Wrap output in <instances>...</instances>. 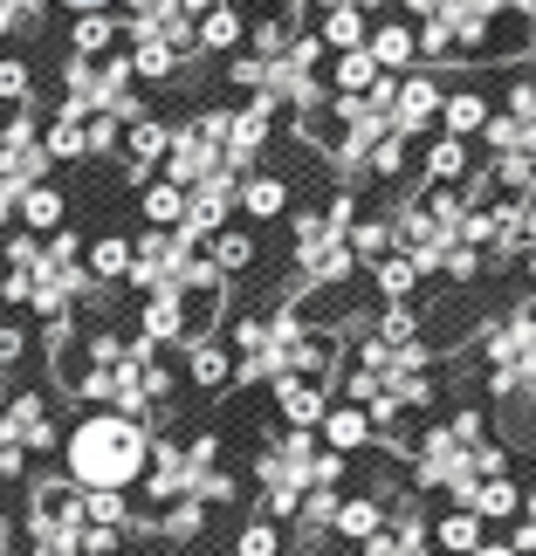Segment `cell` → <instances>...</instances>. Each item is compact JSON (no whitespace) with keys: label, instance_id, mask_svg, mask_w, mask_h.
Instances as JSON below:
<instances>
[{"label":"cell","instance_id":"obj_5","mask_svg":"<svg viewBox=\"0 0 536 556\" xmlns=\"http://www.w3.org/2000/svg\"><path fill=\"white\" fill-rule=\"evenodd\" d=\"M269 405H275V419H283L289 433H316L324 413H331V384L283 371V378H269Z\"/></svg>","mask_w":536,"mask_h":556},{"label":"cell","instance_id":"obj_42","mask_svg":"<svg viewBox=\"0 0 536 556\" xmlns=\"http://www.w3.org/2000/svg\"><path fill=\"white\" fill-rule=\"evenodd\" d=\"M21 357H28V330H21V324H0V371H14Z\"/></svg>","mask_w":536,"mask_h":556},{"label":"cell","instance_id":"obj_12","mask_svg":"<svg viewBox=\"0 0 536 556\" xmlns=\"http://www.w3.org/2000/svg\"><path fill=\"white\" fill-rule=\"evenodd\" d=\"M316 41H324V55H351V49L372 41V14L351 8V0H337V8L316 14Z\"/></svg>","mask_w":536,"mask_h":556},{"label":"cell","instance_id":"obj_20","mask_svg":"<svg viewBox=\"0 0 536 556\" xmlns=\"http://www.w3.org/2000/svg\"><path fill=\"white\" fill-rule=\"evenodd\" d=\"M213 522V508L207 502H173V508H159V516H152V536L159 543H173V549H186V543H200V529Z\"/></svg>","mask_w":536,"mask_h":556},{"label":"cell","instance_id":"obj_8","mask_svg":"<svg viewBox=\"0 0 536 556\" xmlns=\"http://www.w3.org/2000/svg\"><path fill=\"white\" fill-rule=\"evenodd\" d=\"M145 495H152V508H173L192 495V467H186V446L179 440H152V467H145Z\"/></svg>","mask_w":536,"mask_h":556},{"label":"cell","instance_id":"obj_29","mask_svg":"<svg viewBox=\"0 0 536 556\" xmlns=\"http://www.w3.org/2000/svg\"><path fill=\"white\" fill-rule=\"evenodd\" d=\"M372 337H378V344H392V351L420 344V309H413V303H385V309L372 316Z\"/></svg>","mask_w":536,"mask_h":556},{"label":"cell","instance_id":"obj_2","mask_svg":"<svg viewBox=\"0 0 536 556\" xmlns=\"http://www.w3.org/2000/svg\"><path fill=\"white\" fill-rule=\"evenodd\" d=\"M468 475V446L454 440V426H426V433L413 440V454H406V481L420 488V495H447Z\"/></svg>","mask_w":536,"mask_h":556},{"label":"cell","instance_id":"obj_35","mask_svg":"<svg viewBox=\"0 0 536 556\" xmlns=\"http://www.w3.org/2000/svg\"><path fill=\"white\" fill-rule=\"evenodd\" d=\"M482 268H488V262H482V248H468V241H454V248L440 254V275H447V282H461V289H468V282H482Z\"/></svg>","mask_w":536,"mask_h":556},{"label":"cell","instance_id":"obj_1","mask_svg":"<svg viewBox=\"0 0 536 556\" xmlns=\"http://www.w3.org/2000/svg\"><path fill=\"white\" fill-rule=\"evenodd\" d=\"M145 467H152V433H145V419L132 413H111V405H97V413H83L70 433H62V475H70L83 495H124V488L145 481Z\"/></svg>","mask_w":536,"mask_h":556},{"label":"cell","instance_id":"obj_18","mask_svg":"<svg viewBox=\"0 0 536 556\" xmlns=\"http://www.w3.org/2000/svg\"><path fill=\"white\" fill-rule=\"evenodd\" d=\"M241 213H248V220H283V213H289V179L269 173V165L248 173L241 179Z\"/></svg>","mask_w":536,"mask_h":556},{"label":"cell","instance_id":"obj_24","mask_svg":"<svg viewBox=\"0 0 536 556\" xmlns=\"http://www.w3.org/2000/svg\"><path fill=\"white\" fill-rule=\"evenodd\" d=\"M41 144H49V165H83V159H90L83 117H62V111H49V117H41Z\"/></svg>","mask_w":536,"mask_h":556},{"label":"cell","instance_id":"obj_26","mask_svg":"<svg viewBox=\"0 0 536 556\" xmlns=\"http://www.w3.org/2000/svg\"><path fill=\"white\" fill-rule=\"evenodd\" d=\"M241 41H248V14L241 8H213L200 21V55H241Z\"/></svg>","mask_w":536,"mask_h":556},{"label":"cell","instance_id":"obj_44","mask_svg":"<svg viewBox=\"0 0 536 556\" xmlns=\"http://www.w3.org/2000/svg\"><path fill=\"white\" fill-rule=\"evenodd\" d=\"M55 8H70V14H111L117 0H55Z\"/></svg>","mask_w":536,"mask_h":556},{"label":"cell","instance_id":"obj_38","mask_svg":"<svg viewBox=\"0 0 536 556\" xmlns=\"http://www.w3.org/2000/svg\"><path fill=\"white\" fill-rule=\"evenodd\" d=\"M0 303H8V309H28L35 303V268H0Z\"/></svg>","mask_w":536,"mask_h":556},{"label":"cell","instance_id":"obj_33","mask_svg":"<svg viewBox=\"0 0 536 556\" xmlns=\"http://www.w3.org/2000/svg\"><path fill=\"white\" fill-rule=\"evenodd\" d=\"M413 28H420V62H434V70H440V62H454V55H461V41H454V28H447L440 14L413 21Z\"/></svg>","mask_w":536,"mask_h":556},{"label":"cell","instance_id":"obj_43","mask_svg":"<svg viewBox=\"0 0 536 556\" xmlns=\"http://www.w3.org/2000/svg\"><path fill=\"white\" fill-rule=\"evenodd\" d=\"M0 481H28V454H21L8 433H0Z\"/></svg>","mask_w":536,"mask_h":556},{"label":"cell","instance_id":"obj_51","mask_svg":"<svg viewBox=\"0 0 536 556\" xmlns=\"http://www.w3.org/2000/svg\"><path fill=\"white\" fill-rule=\"evenodd\" d=\"M529 76H536V49H529Z\"/></svg>","mask_w":536,"mask_h":556},{"label":"cell","instance_id":"obj_6","mask_svg":"<svg viewBox=\"0 0 536 556\" xmlns=\"http://www.w3.org/2000/svg\"><path fill=\"white\" fill-rule=\"evenodd\" d=\"M440 76H426V70H406L399 76V103H392V131L399 138H434V124H440Z\"/></svg>","mask_w":536,"mask_h":556},{"label":"cell","instance_id":"obj_13","mask_svg":"<svg viewBox=\"0 0 536 556\" xmlns=\"http://www.w3.org/2000/svg\"><path fill=\"white\" fill-rule=\"evenodd\" d=\"M488 117H496V103H488V90H475V83L447 90V103H440V131H447V138H468V144L482 138Z\"/></svg>","mask_w":536,"mask_h":556},{"label":"cell","instance_id":"obj_7","mask_svg":"<svg viewBox=\"0 0 536 556\" xmlns=\"http://www.w3.org/2000/svg\"><path fill=\"white\" fill-rule=\"evenodd\" d=\"M234 378H241V365H234L227 337H213V330L186 337V384H192V392H227Z\"/></svg>","mask_w":536,"mask_h":556},{"label":"cell","instance_id":"obj_31","mask_svg":"<svg viewBox=\"0 0 536 556\" xmlns=\"http://www.w3.org/2000/svg\"><path fill=\"white\" fill-rule=\"evenodd\" d=\"M0 103H8V111H21V103H35V62L28 55H0Z\"/></svg>","mask_w":536,"mask_h":556},{"label":"cell","instance_id":"obj_22","mask_svg":"<svg viewBox=\"0 0 536 556\" xmlns=\"http://www.w3.org/2000/svg\"><path fill=\"white\" fill-rule=\"evenodd\" d=\"M364 275H372V282H378V303H413V295H420V282H426V275H420V262H413V254H385V262L378 268H364Z\"/></svg>","mask_w":536,"mask_h":556},{"label":"cell","instance_id":"obj_36","mask_svg":"<svg viewBox=\"0 0 536 556\" xmlns=\"http://www.w3.org/2000/svg\"><path fill=\"white\" fill-rule=\"evenodd\" d=\"M502 111L516 117V124H536V76H509V90H502Z\"/></svg>","mask_w":536,"mask_h":556},{"label":"cell","instance_id":"obj_41","mask_svg":"<svg viewBox=\"0 0 536 556\" xmlns=\"http://www.w3.org/2000/svg\"><path fill=\"white\" fill-rule=\"evenodd\" d=\"M21 192H28V186H21L14 173H0V233L21 227Z\"/></svg>","mask_w":536,"mask_h":556},{"label":"cell","instance_id":"obj_52","mask_svg":"<svg viewBox=\"0 0 536 556\" xmlns=\"http://www.w3.org/2000/svg\"><path fill=\"white\" fill-rule=\"evenodd\" d=\"M186 556H207V549H186Z\"/></svg>","mask_w":536,"mask_h":556},{"label":"cell","instance_id":"obj_32","mask_svg":"<svg viewBox=\"0 0 536 556\" xmlns=\"http://www.w3.org/2000/svg\"><path fill=\"white\" fill-rule=\"evenodd\" d=\"M234 556H289V543H283V522H269V516L241 522V536H234Z\"/></svg>","mask_w":536,"mask_h":556},{"label":"cell","instance_id":"obj_9","mask_svg":"<svg viewBox=\"0 0 536 556\" xmlns=\"http://www.w3.org/2000/svg\"><path fill=\"white\" fill-rule=\"evenodd\" d=\"M364 49H372V62H378V70H392V76L420 70V28H413L406 14H378V21H372V41H364Z\"/></svg>","mask_w":536,"mask_h":556},{"label":"cell","instance_id":"obj_49","mask_svg":"<svg viewBox=\"0 0 536 556\" xmlns=\"http://www.w3.org/2000/svg\"><path fill=\"white\" fill-rule=\"evenodd\" d=\"M0 556H35V549H28V543H14V549H0Z\"/></svg>","mask_w":536,"mask_h":556},{"label":"cell","instance_id":"obj_48","mask_svg":"<svg viewBox=\"0 0 536 556\" xmlns=\"http://www.w3.org/2000/svg\"><path fill=\"white\" fill-rule=\"evenodd\" d=\"M523 309H536V275H529V295H523Z\"/></svg>","mask_w":536,"mask_h":556},{"label":"cell","instance_id":"obj_17","mask_svg":"<svg viewBox=\"0 0 536 556\" xmlns=\"http://www.w3.org/2000/svg\"><path fill=\"white\" fill-rule=\"evenodd\" d=\"M385 529V502L364 488V495H345V508H337V543H351V549H364Z\"/></svg>","mask_w":536,"mask_h":556},{"label":"cell","instance_id":"obj_34","mask_svg":"<svg viewBox=\"0 0 536 556\" xmlns=\"http://www.w3.org/2000/svg\"><path fill=\"white\" fill-rule=\"evenodd\" d=\"M523 131H529V124H516L509 111H496V117L482 124V144H488V159H509V152H523Z\"/></svg>","mask_w":536,"mask_h":556},{"label":"cell","instance_id":"obj_19","mask_svg":"<svg viewBox=\"0 0 536 556\" xmlns=\"http://www.w3.org/2000/svg\"><path fill=\"white\" fill-rule=\"evenodd\" d=\"M21 227H28V233H55V227H70V192L49 186V179L28 186V192H21Z\"/></svg>","mask_w":536,"mask_h":556},{"label":"cell","instance_id":"obj_3","mask_svg":"<svg viewBox=\"0 0 536 556\" xmlns=\"http://www.w3.org/2000/svg\"><path fill=\"white\" fill-rule=\"evenodd\" d=\"M0 433H8L21 454H62V426H55V399L35 392V384H21L8 392V413H0Z\"/></svg>","mask_w":536,"mask_h":556},{"label":"cell","instance_id":"obj_15","mask_svg":"<svg viewBox=\"0 0 536 556\" xmlns=\"http://www.w3.org/2000/svg\"><path fill=\"white\" fill-rule=\"evenodd\" d=\"M83 268L97 275L103 289H117V282H132V233H111L103 227L90 248H83Z\"/></svg>","mask_w":536,"mask_h":556},{"label":"cell","instance_id":"obj_10","mask_svg":"<svg viewBox=\"0 0 536 556\" xmlns=\"http://www.w3.org/2000/svg\"><path fill=\"white\" fill-rule=\"evenodd\" d=\"M316 440H324L331 454L358 460V454H364V446H372L378 433H372V413H364V405H351V399H331V413H324V426H316Z\"/></svg>","mask_w":536,"mask_h":556},{"label":"cell","instance_id":"obj_21","mask_svg":"<svg viewBox=\"0 0 536 556\" xmlns=\"http://www.w3.org/2000/svg\"><path fill=\"white\" fill-rule=\"evenodd\" d=\"M351 241V254H358V268H378L385 254H392L399 241H392V206H378V213H358V227L345 233Z\"/></svg>","mask_w":536,"mask_h":556},{"label":"cell","instance_id":"obj_28","mask_svg":"<svg viewBox=\"0 0 536 556\" xmlns=\"http://www.w3.org/2000/svg\"><path fill=\"white\" fill-rule=\"evenodd\" d=\"M406 165H413V138H399V131H385L378 144H372V186H392V179H406Z\"/></svg>","mask_w":536,"mask_h":556},{"label":"cell","instance_id":"obj_45","mask_svg":"<svg viewBox=\"0 0 536 556\" xmlns=\"http://www.w3.org/2000/svg\"><path fill=\"white\" fill-rule=\"evenodd\" d=\"M213 8H227V0H179V14H186V21H207Z\"/></svg>","mask_w":536,"mask_h":556},{"label":"cell","instance_id":"obj_23","mask_svg":"<svg viewBox=\"0 0 536 556\" xmlns=\"http://www.w3.org/2000/svg\"><path fill=\"white\" fill-rule=\"evenodd\" d=\"M207 254H213V268H221L227 282H234V275H248L254 262H262V241H254L248 227H221V233L207 241Z\"/></svg>","mask_w":536,"mask_h":556},{"label":"cell","instance_id":"obj_16","mask_svg":"<svg viewBox=\"0 0 536 556\" xmlns=\"http://www.w3.org/2000/svg\"><path fill=\"white\" fill-rule=\"evenodd\" d=\"M138 220L159 227V233H173V227L186 220V186H173V179H145V186H138Z\"/></svg>","mask_w":536,"mask_h":556},{"label":"cell","instance_id":"obj_4","mask_svg":"<svg viewBox=\"0 0 536 556\" xmlns=\"http://www.w3.org/2000/svg\"><path fill=\"white\" fill-rule=\"evenodd\" d=\"M132 337H145L152 351H186V337H192L186 295H179V289H152V295H138V324H132Z\"/></svg>","mask_w":536,"mask_h":556},{"label":"cell","instance_id":"obj_25","mask_svg":"<svg viewBox=\"0 0 536 556\" xmlns=\"http://www.w3.org/2000/svg\"><path fill=\"white\" fill-rule=\"evenodd\" d=\"M482 536H488V522L468 516V508H447V516L434 522V549H440V556H475Z\"/></svg>","mask_w":536,"mask_h":556},{"label":"cell","instance_id":"obj_47","mask_svg":"<svg viewBox=\"0 0 536 556\" xmlns=\"http://www.w3.org/2000/svg\"><path fill=\"white\" fill-rule=\"evenodd\" d=\"M351 8H364V14H372V21H378L385 8H392V0H351Z\"/></svg>","mask_w":536,"mask_h":556},{"label":"cell","instance_id":"obj_39","mask_svg":"<svg viewBox=\"0 0 536 556\" xmlns=\"http://www.w3.org/2000/svg\"><path fill=\"white\" fill-rule=\"evenodd\" d=\"M345 481H351V460L324 446V454H316V467H310V488H345Z\"/></svg>","mask_w":536,"mask_h":556},{"label":"cell","instance_id":"obj_27","mask_svg":"<svg viewBox=\"0 0 536 556\" xmlns=\"http://www.w3.org/2000/svg\"><path fill=\"white\" fill-rule=\"evenodd\" d=\"M372 83H378V62H372V49L331 55V97H364Z\"/></svg>","mask_w":536,"mask_h":556},{"label":"cell","instance_id":"obj_50","mask_svg":"<svg viewBox=\"0 0 536 556\" xmlns=\"http://www.w3.org/2000/svg\"><path fill=\"white\" fill-rule=\"evenodd\" d=\"M488 8H496V14H509V8H516V0H488Z\"/></svg>","mask_w":536,"mask_h":556},{"label":"cell","instance_id":"obj_40","mask_svg":"<svg viewBox=\"0 0 536 556\" xmlns=\"http://www.w3.org/2000/svg\"><path fill=\"white\" fill-rule=\"evenodd\" d=\"M447 426H454V440H461V446H482V440H488V413H482V405H461V413L447 419Z\"/></svg>","mask_w":536,"mask_h":556},{"label":"cell","instance_id":"obj_37","mask_svg":"<svg viewBox=\"0 0 536 556\" xmlns=\"http://www.w3.org/2000/svg\"><path fill=\"white\" fill-rule=\"evenodd\" d=\"M83 138H90V159H103V152H117V144H124V124L111 111H97V117H83Z\"/></svg>","mask_w":536,"mask_h":556},{"label":"cell","instance_id":"obj_46","mask_svg":"<svg viewBox=\"0 0 536 556\" xmlns=\"http://www.w3.org/2000/svg\"><path fill=\"white\" fill-rule=\"evenodd\" d=\"M475 556H516V543H496V536H482V549Z\"/></svg>","mask_w":536,"mask_h":556},{"label":"cell","instance_id":"obj_30","mask_svg":"<svg viewBox=\"0 0 536 556\" xmlns=\"http://www.w3.org/2000/svg\"><path fill=\"white\" fill-rule=\"evenodd\" d=\"M475 516H482V522H516V516H523V488L509 481V475H502V481H482Z\"/></svg>","mask_w":536,"mask_h":556},{"label":"cell","instance_id":"obj_14","mask_svg":"<svg viewBox=\"0 0 536 556\" xmlns=\"http://www.w3.org/2000/svg\"><path fill=\"white\" fill-rule=\"evenodd\" d=\"M117 41H124L117 14H70V55L103 62V55H117Z\"/></svg>","mask_w":536,"mask_h":556},{"label":"cell","instance_id":"obj_11","mask_svg":"<svg viewBox=\"0 0 536 556\" xmlns=\"http://www.w3.org/2000/svg\"><path fill=\"white\" fill-rule=\"evenodd\" d=\"M468 173H475V152H468V138L434 131V138L420 144V186H461Z\"/></svg>","mask_w":536,"mask_h":556}]
</instances>
